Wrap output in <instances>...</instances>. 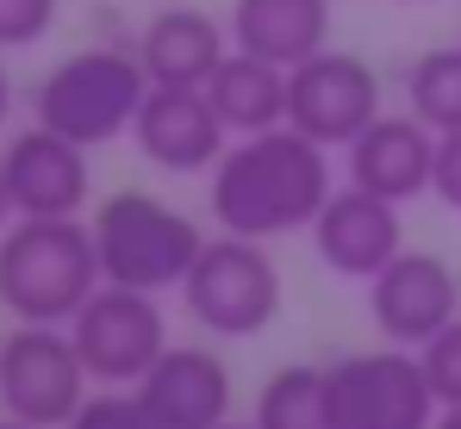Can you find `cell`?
<instances>
[{"label": "cell", "instance_id": "1", "mask_svg": "<svg viewBox=\"0 0 461 429\" xmlns=\"http://www.w3.org/2000/svg\"><path fill=\"white\" fill-rule=\"evenodd\" d=\"M324 200H330V149L294 125L237 138L212 162V218L230 237L275 243V237L312 230Z\"/></svg>", "mask_w": 461, "mask_h": 429}, {"label": "cell", "instance_id": "2", "mask_svg": "<svg viewBox=\"0 0 461 429\" xmlns=\"http://www.w3.org/2000/svg\"><path fill=\"white\" fill-rule=\"evenodd\" d=\"M100 281V249L81 218H13L0 230V305L19 324H69Z\"/></svg>", "mask_w": 461, "mask_h": 429}, {"label": "cell", "instance_id": "3", "mask_svg": "<svg viewBox=\"0 0 461 429\" xmlns=\"http://www.w3.org/2000/svg\"><path fill=\"white\" fill-rule=\"evenodd\" d=\"M94 249H100V274L113 286H138V292H181L187 268L200 262L206 249V230L187 212L162 206L156 193H138V187H119L106 193L94 218Z\"/></svg>", "mask_w": 461, "mask_h": 429}, {"label": "cell", "instance_id": "4", "mask_svg": "<svg viewBox=\"0 0 461 429\" xmlns=\"http://www.w3.org/2000/svg\"><path fill=\"white\" fill-rule=\"evenodd\" d=\"M144 94H150V75L138 63V50H76L38 81L32 119L63 131L81 149H100L138 125Z\"/></svg>", "mask_w": 461, "mask_h": 429}, {"label": "cell", "instance_id": "5", "mask_svg": "<svg viewBox=\"0 0 461 429\" xmlns=\"http://www.w3.org/2000/svg\"><path fill=\"white\" fill-rule=\"evenodd\" d=\"M181 305L212 336H256L281 311V268L256 237H206L200 262L181 281Z\"/></svg>", "mask_w": 461, "mask_h": 429}, {"label": "cell", "instance_id": "6", "mask_svg": "<svg viewBox=\"0 0 461 429\" xmlns=\"http://www.w3.org/2000/svg\"><path fill=\"white\" fill-rule=\"evenodd\" d=\"M87 398V367L76 355L69 324H19L0 343V405L6 417L38 429H69Z\"/></svg>", "mask_w": 461, "mask_h": 429}, {"label": "cell", "instance_id": "7", "mask_svg": "<svg viewBox=\"0 0 461 429\" xmlns=\"http://www.w3.org/2000/svg\"><path fill=\"white\" fill-rule=\"evenodd\" d=\"M324 386H330L337 429H437V411H443L424 380V361L405 349L330 361Z\"/></svg>", "mask_w": 461, "mask_h": 429}, {"label": "cell", "instance_id": "8", "mask_svg": "<svg viewBox=\"0 0 461 429\" xmlns=\"http://www.w3.org/2000/svg\"><path fill=\"white\" fill-rule=\"evenodd\" d=\"M69 336H76L87 380H100V386H138L168 349V324H162L156 292L113 281H100V292L69 317Z\"/></svg>", "mask_w": 461, "mask_h": 429}, {"label": "cell", "instance_id": "9", "mask_svg": "<svg viewBox=\"0 0 461 429\" xmlns=\"http://www.w3.org/2000/svg\"><path fill=\"white\" fill-rule=\"evenodd\" d=\"M381 119V75L349 50H318L300 69H287V125L324 149H349Z\"/></svg>", "mask_w": 461, "mask_h": 429}, {"label": "cell", "instance_id": "10", "mask_svg": "<svg viewBox=\"0 0 461 429\" xmlns=\"http://www.w3.org/2000/svg\"><path fill=\"white\" fill-rule=\"evenodd\" d=\"M368 311L393 349H424L443 324L461 317V286L443 255L430 249H399L381 274L368 281Z\"/></svg>", "mask_w": 461, "mask_h": 429}, {"label": "cell", "instance_id": "11", "mask_svg": "<svg viewBox=\"0 0 461 429\" xmlns=\"http://www.w3.org/2000/svg\"><path fill=\"white\" fill-rule=\"evenodd\" d=\"M312 249H318V262H324L330 274H343V281H375L386 262L405 249L399 206L381 200V193H368V187H356V181H343V187H330L324 212L312 218Z\"/></svg>", "mask_w": 461, "mask_h": 429}, {"label": "cell", "instance_id": "12", "mask_svg": "<svg viewBox=\"0 0 461 429\" xmlns=\"http://www.w3.org/2000/svg\"><path fill=\"white\" fill-rule=\"evenodd\" d=\"M0 156H6V187H13L19 218H81L87 193H94V168H87L81 143L32 119L25 131H13Z\"/></svg>", "mask_w": 461, "mask_h": 429}, {"label": "cell", "instance_id": "13", "mask_svg": "<svg viewBox=\"0 0 461 429\" xmlns=\"http://www.w3.org/2000/svg\"><path fill=\"white\" fill-rule=\"evenodd\" d=\"M131 138L144 149V162H156L162 174H200L225 156V119L212 112L206 87H156L138 106V125Z\"/></svg>", "mask_w": 461, "mask_h": 429}, {"label": "cell", "instance_id": "14", "mask_svg": "<svg viewBox=\"0 0 461 429\" xmlns=\"http://www.w3.org/2000/svg\"><path fill=\"white\" fill-rule=\"evenodd\" d=\"M343 168L356 187L381 193L393 206H411L418 193H430V168H437V131L411 112H381L362 138L343 149Z\"/></svg>", "mask_w": 461, "mask_h": 429}, {"label": "cell", "instance_id": "15", "mask_svg": "<svg viewBox=\"0 0 461 429\" xmlns=\"http://www.w3.org/2000/svg\"><path fill=\"white\" fill-rule=\"evenodd\" d=\"M138 398L168 429H219L230 424V367L206 349H162L150 373L138 380Z\"/></svg>", "mask_w": 461, "mask_h": 429}, {"label": "cell", "instance_id": "16", "mask_svg": "<svg viewBox=\"0 0 461 429\" xmlns=\"http://www.w3.org/2000/svg\"><path fill=\"white\" fill-rule=\"evenodd\" d=\"M131 50L156 87H206L212 69L230 57V31L219 19H206L200 6H162Z\"/></svg>", "mask_w": 461, "mask_h": 429}, {"label": "cell", "instance_id": "17", "mask_svg": "<svg viewBox=\"0 0 461 429\" xmlns=\"http://www.w3.org/2000/svg\"><path fill=\"white\" fill-rule=\"evenodd\" d=\"M330 44V0H230V50L300 69Z\"/></svg>", "mask_w": 461, "mask_h": 429}, {"label": "cell", "instance_id": "18", "mask_svg": "<svg viewBox=\"0 0 461 429\" xmlns=\"http://www.w3.org/2000/svg\"><path fill=\"white\" fill-rule=\"evenodd\" d=\"M206 100L225 119L230 138L275 131V125H287V69L249 57V50H230L225 63L212 69V81H206Z\"/></svg>", "mask_w": 461, "mask_h": 429}, {"label": "cell", "instance_id": "19", "mask_svg": "<svg viewBox=\"0 0 461 429\" xmlns=\"http://www.w3.org/2000/svg\"><path fill=\"white\" fill-rule=\"evenodd\" d=\"M256 429H337L324 367H306V361L275 367L256 392Z\"/></svg>", "mask_w": 461, "mask_h": 429}, {"label": "cell", "instance_id": "20", "mask_svg": "<svg viewBox=\"0 0 461 429\" xmlns=\"http://www.w3.org/2000/svg\"><path fill=\"white\" fill-rule=\"evenodd\" d=\"M405 106H411V119H424L437 138H443V131H461V44L424 50V57L405 69Z\"/></svg>", "mask_w": 461, "mask_h": 429}, {"label": "cell", "instance_id": "21", "mask_svg": "<svg viewBox=\"0 0 461 429\" xmlns=\"http://www.w3.org/2000/svg\"><path fill=\"white\" fill-rule=\"evenodd\" d=\"M69 429H168V424L138 398V386H100L94 398H81Z\"/></svg>", "mask_w": 461, "mask_h": 429}, {"label": "cell", "instance_id": "22", "mask_svg": "<svg viewBox=\"0 0 461 429\" xmlns=\"http://www.w3.org/2000/svg\"><path fill=\"white\" fill-rule=\"evenodd\" d=\"M418 361H424V380H430L437 405H443V411L461 405V317H456V324H443V330L418 349Z\"/></svg>", "mask_w": 461, "mask_h": 429}, {"label": "cell", "instance_id": "23", "mask_svg": "<svg viewBox=\"0 0 461 429\" xmlns=\"http://www.w3.org/2000/svg\"><path fill=\"white\" fill-rule=\"evenodd\" d=\"M63 0H0V50H32L50 38Z\"/></svg>", "mask_w": 461, "mask_h": 429}, {"label": "cell", "instance_id": "24", "mask_svg": "<svg viewBox=\"0 0 461 429\" xmlns=\"http://www.w3.org/2000/svg\"><path fill=\"white\" fill-rule=\"evenodd\" d=\"M430 193L449 206V212H461V131H443L437 138V168H430Z\"/></svg>", "mask_w": 461, "mask_h": 429}, {"label": "cell", "instance_id": "25", "mask_svg": "<svg viewBox=\"0 0 461 429\" xmlns=\"http://www.w3.org/2000/svg\"><path fill=\"white\" fill-rule=\"evenodd\" d=\"M13 187H6V156H0V230H6V224H13Z\"/></svg>", "mask_w": 461, "mask_h": 429}, {"label": "cell", "instance_id": "26", "mask_svg": "<svg viewBox=\"0 0 461 429\" xmlns=\"http://www.w3.org/2000/svg\"><path fill=\"white\" fill-rule=\"evenodd\" d=\"M6 112H13V75L0 69V125H6Z\"/></svg>", "mask_w": 461, "mask_h": 429}, {"label": "cell", "instance_id": "27", "mask_svg": "<svg viewBox=\"0 0 461 429\" xmlns=\"http://www.w3.org/2000/svg\"><path fill=\"white\" fill-rule=\"evenodd\" d=\"M437 429H461V405H449V411H437Z\"/></svg>", "mask_w": 461, "mask_h": 429}, {"label": "cell", "instance_id": "28", "mask_svg": "<svg viewBox=\"0 0 461 429\" xmlns=\"http://www.w3.org/2000/svg\"><path fill=\"white\" fill-rule=\"evenodd\" d=\"M0 429H38V424H19V417H0Z\"/></svg>", "mask_w": 461, "mask_h": 429}, {"label": "cell", "instance_id": "29", "mask_svg": "<svg viewBox=\"0 0 461 429\" xmlns=\"http://www.w3.org/2000/svg\"><path fill=\"white\" fill-rule=\"evenodd\" d=\"M219 429H256V424H219Z\"/></svg>", "mask_w": 461, "mask_h": 429}]
</instances>
